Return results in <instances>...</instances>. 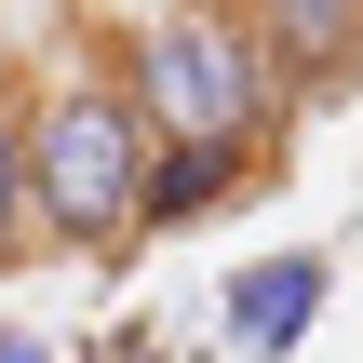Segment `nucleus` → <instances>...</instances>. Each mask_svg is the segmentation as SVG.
Listing matches in <instances>:
<instances>
[{
  "label": "nucleus",
  "instance_id": "nucleus-1",
  "mask_svg": "<svg viewBox=\"0 0 363 363\" xmlns=\"http://www.w3.org/2000/svg\"><path fill=\"white\" fill-rule=\"evenodd\" d=\"M13 94H27V216H40V242L81 256V269H121L148 242V162L162 148L121 94L108 40L67 27L40 67H13Z\"/></svg>",
  "mask_w": 363,
  "mask_h": 363
},
{
  "label": "nucleus",
  "instance_id": "nucleus-2",
  "mask_svg": "<svg viewBox=\"0 0 363 363\" xmlns=\"http://www.w3.org/2000/svg\"><path fill=\"white\" fill-rule=\"evenodd\" d=\"M148 148H256L283 162V94L242 40V13H202V0H148V13H94Z\"/></svg>",
  "mask_w": 363,
  "mask_h": 363
},
{
  "label": "nucleus",
  "instance_id": "nucleus-3",
  "mask_svg": "<svg viewBox=\"0 0 363 363\" xmlns=\"http://www.w3.org/2000/svg\"><path fill=\"white\" fill-rule=\"evenodd\" d=\"M242 40H256V67H269L283 121L363 81V0H242Z\"/></svg>",
  "mask_w": 363,
  "mask_h": 363
},
{
  "label": "nucleus",
  "instance_id": "nucleus-4",
  "mask_svg": "<svg viewBox=\"0 0 363 363\" xmlns=\"http://www.w3.org/2000/svg\"><path fill=\"white\" fill-rule=\"evenodd\" d=\"M323 283H337V256H256V269H229V296H216V337H229L242 363H283L296 337H310Z\"/></svg>",
  "mask_w": 363,
  "mask_h": 363
},
{
  "label": "nucleus",
  "instance_id": "nucleus-5",
  "mask_svg": "<svg viewBox=\"0 0 363 363\" xmlns=\"http://www.w3.org/2000/svg\"><path fill=\"white\" fill-rule=\"evenodd\" d=\"M283 162H256V148H162L148 162V229H202L216 202H256Z\"/></svg>",
  "mask_w": 363,
  "mask_h": 363
},
{
  "label": "nucleus",
  "instance_id": "nucleus-6",
  "mask_svg": "<svg viewBox=\"0 0 363 363\" xmlns=\"http://www.w3.org/2000/svg\"><path fill=\"white\" fill-rule=\"evenodd\" d=\"M27 242H40V216H27V94L0 67V269H27Z\"/></svg>",
  "mask_w": 363,
  "mask_h": 363
},
{
  "label": "nucleus",
  "instance_id": "nucleus-7",
  "mask_svg": "<svg viewBox=\"0 0 363 363\" xmlns=\"http://www.w3.org/2000/svg\"><path fill=\"white\" fill-rule=\"evenodd\" d=\"M0 363H54V337H27V323H0Z\"/></svg>",
  "mask_w": 363,
  "mask_h": 363
}]
</instances>
